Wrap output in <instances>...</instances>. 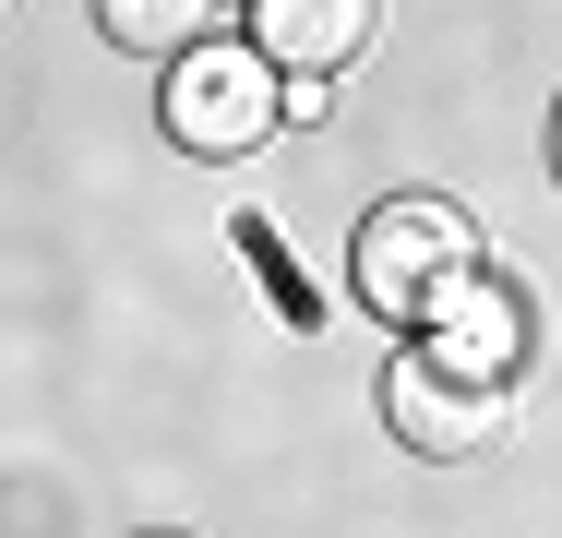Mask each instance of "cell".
Listing matches in <instances>:
<instances>
[{"instance_id": "cell-8", "label": "cell", "mask_w": 562, "mask_h": 538, "mask_svg": "<svg viewBox=\"0 0 562 538\" xmlns=\"http://www.w3.org/2000/svg\"><path fill=\"white\" fill-rule=\"evenodd\" d=\"M156 538H168V527H156Z\"/></svg>"}, {"instance_id": "cell-6", "label": "cell", "mask_w": 562, "mask_h": 538, "mask_svg": "<svg viewBox=\"0 0 562 538\" xmlns=\"http://www.w3.org/2000/svg\"><path fill=\"white\" fill-rule=\"evenodd\" d=\"M97 24H109L120 48H156V60H192V48L216 36V0H97Z\"/></svg>"}, {"instance_id": "cell-7", "label": "cell", "mask_w": 562, "mask_h": 538, "mask_svg": "<svg viewBox=\"0 0 562 538\" xmlns=\"http://www.w3.org/2000/svg\"><path fill=\"white\" fill-rule=\"evenodd\" d=\"M551 168H562V108H551Z\"/></svg>"}, {"instance_id": "cell-5", "label": "cell", "mask_w": 562, "mask_h": 538, "mask_svg": "<svg viewBox=\"0 0 562 538\" xmlns=\"http://www.w3.org/2000/svg\"><path fill=\"white\" fill-rule=\"evenodd\" d=\"M515 347H527V300H515L503 276H479V288L419 335V359L454 371V383H515Z\"/></svg>"}, {"instance_id": "cell-4", "label": "cell", "mask_w": 562, "mask_h": 538, "mask_svg": "<svg viewBox=\"0 0 562 538\" xmlns=\"http://www.w3.org/2000/svg\"><path fill=\"white\" fill-rule=\"evenodd\" d=\"M371 24L383 0H251V48L288 85H336L347 60H371Z\"/></svg>"}, {"instance_id": "cell-3", "label": "cell", "mask_w": 562, "mask_h": 538, "mask_svg": "<svg viewBox=\"0 0 562 538\" xmlns=\"http://www.w3.org/2000/svg\"><path fill=\"white\" fill-rule=\"evenodd\" d=\"M383 419H395V442H419V455H491L503 442V383H454V371H431L407 347L383 371Z\"/></svg>"}, {"instance_id": "cell-1", "label": "cell", "mask_w": 562, "mask_h": 538, "mask_svg": "<svg viewBox=\"0 0 562 538\" xmlns=\"http://www.w3.org/2000/svg\"><path fill=\"white\" fill-rule=\"evenodd\" d=\"M347 276H359V300L371 312H395V323H431L491 276L479 264V227L454 204H431V192H407V204H371V227H359V251H347Z\"/></svg>"}, {"instance_id": "cell-2", "label": "cell", "mask_w": 562, "mask_h": 538, "mask_svg": "<svg viewBox=\"0 0 562 538\" xmlns=\"http://www.w3.org/2000/svg\"><path fill=\"white\" fill-rule=\"evenodd\" d=\"M276 120H288V85H276L263 48L204 36L192 60H168V144L180 156H251Z\"/></svg>"}]
</instances>
